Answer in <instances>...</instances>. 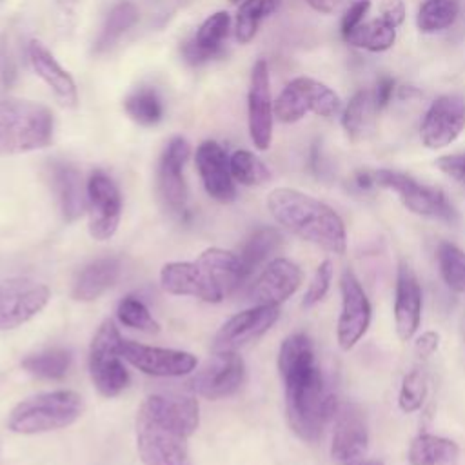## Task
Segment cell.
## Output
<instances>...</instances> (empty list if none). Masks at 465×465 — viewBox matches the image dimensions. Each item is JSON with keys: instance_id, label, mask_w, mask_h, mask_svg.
<instances>
[{"instance_id": "6da1fadb", "label": "cell", "mask_w": 465, "mask_h": 465, "mask_svg": "<svg viewBox=\"0 0 465 465\" xmlns=\"http://www.w3.org/2000/svg\"><path fill=\"white\" fill-rule=\"evenodd\" d=\"M278 371L285 387V412L292 432L303 441H316L340 405L325 387L307 334L294 332L282 341Z\"/></svg>"}, {"instance_id": "7a4b0ae2", "label": "cell", "mask_w": 465, "mask_h": 465, "mask_svg": "<svg viewBox=\"0 0 465 465\" xmlns=\"http://www.w3.org/2000/svg\"><path fill=\"white\" fill-rule=\"evenodd\" d=\"M200 423L193 396L153 394L136 414V449L143 465H191L189 438Z\"/></svg>"}, {"instance_id": "3957f363", "label": "cell", "mask_w": 465, "mask_h": 465, "mask_svg": "<svg viewBox=\"0 0 465 465\" xmlns=\"http://www.w3.org/2000/svg\"><path fill=\"white\" fill-rule=\"evenodd\" d=\"M245 280L238 254L218 247L205 249L194 262L165 263L160 271V283L165 292L211 303L232 294Z\"/></svg>"}, {"instance_id": "277c9868", "label": "cell", "mask_w": 465, "mask_h": 465, "mask_svg": "<svg viewBox=\"0 0 465 465\" xmlns=\"http://www.w3.org/2000/svg\"><path fill=\"white\" fill-rule=\"evenodd\" d=\"M272 218L292 234L329 252L343 254L347 234L343 220L327 203L291 187H278L267 196Z\"/></svg>"}, {"instance_id": "5b68a950", "label": "cell", "mask_w": 465, "mask_h": 465, "mask_svg": "<svg viewBox=\"0 0 465 465\" xmlns=\"http://www.w3.org/2000/svg\"><path fill=\"white\" fill-rule=\"evenodd\" d=\"M53 111L22 98L0 100V156L44 149L53 142Z\"/></svg>"}, {"instance_id": "8992f818", "label": "cell", "mask_w": 465, "mask_h": 465, "mask_svg": "<svg viewBox=\"0 0 465 465\" xmlns=\"http://www.w3.org/2000/svg\"><path fill=\"white\" fill-rule=\"evenodd\" d=\"M84 409V401L74 391H51L29 396L9 412L7 427L16 434H42L74 423Z\"/></svg>"}, {"instance_id": "52a82bcc", "label": "cell", "mask_w": 465, "mask_h": 465, "mask_svg": "<svg viewBox=\"0 0 465 465\" xmlns=\"http://www.w3.org/2000/svg\"><path fill=\"white\" fill-rule=\"evenodd\" d=\"M122 340L114 322L105 320L98 327L89 347V374L96 391L105 398L118 396L131 380L120 352Z\"/></svg>"}, {"instance_id": "ba28073f", "label": "cell", "mask_w": 465, "mask_h": 465, "mask_svg": "<svg viewBox=\"0 0 465 465\" xmlns=\"http://www.w3.org/2000/svg\"><path fill=\"white\" fill-rule=\"evenodd\" d=\"M374 183L378 187L389 189L398 194L400 202L414 214L441 220L447 223H454L458 220V213L449 202L447 194L432 185L421 183L414 180L411 174L392 171V169H378L372 171Z\"/></svg>"}, {"instance_id": "9c48e42d", "label": "cell", "mask_w": 465, "mask_h": 465, "mask_svg": "<svg viewBox=\"0 0 465 465\" xmlns=\"http://www.w3.org/2000/svg\"><path fill=\"white\" fill-rule=\"evenodd\" d=\"M340 109V96L329 85L309 76L292 78L274 100V116L283 124H294L307 113L332 118Z\"/></svg>"}, {"instance_id": "30bf717a", "label": "cell", "mask_w": 465, "mask_h": 465, "mask_svg": "<svg viewBox=\"0 0 465 465\" xmlns=\"http://www.w3.org/2000/svg\"><path fill=\"white\" fill-rule=\"evenodd\" d=\"M49 302L47 285L31 278L0 282V331L20 327L35 318Z\"/></svg>"}, {"instance_id": "8fae6325", "label": "cell", "mask_w": 465, "mask_h": 465, "mask_svg": "<svg viewBox=\"0 0 465 465\" xmlns=\"http://www.w3.org/2000/svg\"><path fill=\"white\" fill-rule=\"evenodd\" d=\"M87 213L89 232L94 240H109L120 223L122 196L109 174L93 171L87 180Z\"/></svg>"}, {"instance_id": "7c38bea8", "label": "cell", "mask_w": 465, "mask_h": 465, "mask_svg": "<svg viewBox=\"0 0 465 465\" xmlns=\"http://www.w3.org/2000/svg\"><path fill=\"white\" fill-rule=\"evenodd\" d=\"M245 378L242 356L234 351L214 352L205 365L191 378L189 389L207 400H220L234 394Z\"/></svg>"}, {"instance_id": "4fadbf2b", "label": "cell", "mask_w": 465, "mask_h": 465, "mask_svg": "<svg viewBox=\"0 0 465 465\" xmlns=\"http://www.w3.org/2000/svg\"><path fill=\"white\" fill-rule=\"evenodd\" d=\"M274 102L271 98L269 65L263 58L256 60L251 71L247 93V125L256 149L265 151L272 142Z\"/></svg>"}, {"instance_id": "5bb4252c", "label": "cell", "mask_w": 465, "mask_h": 465, "mask_svg": "<svg viewBox=\"0 0 465 465\" xmlns=\"http://www.w3.org/2000/svg\"><path fill=\"white\" fill-rule=\"evenodd\" d=\"M465 129V98L460 94H441L427 109L420 125L425 147L441 149L450 145Z\"/></svg>"}, {"instance_id": "9a60e30c", "label": "cell", "mask_w": 465, "mask_h": 465, "mask_svg": "<svg viewBox=\"0 0 465 465\" xmlns=\"http://www.w3.org/2000/svg\"><path fill=\"white\" fill-rule=\"evenodd\" d=\"M278 305H252L229 318L214 334L213 351H238L263 336L278 320Z\"/></svg>"}, {"instance_id": "2e32d148", "label": "cell", "mask_w": 465, "mask_h": 465, "mask_svg": "<svg viewBox=\"0 0 465 465\" xmlns=\"http://www.w3.org/2000/svg\"><path fill=\"white\" fill-rule=\"evenodd\" d=\"M120 352L127 363H131L134 369L149 376H160V378L183 376L194 371L196 367V356L191 352L151 347V345L136 343L131 340H122Z\"/></svg>"}, {"instance_id": "e0dca14e", "label": "cell", "mask_w": 465, "mask_h": 465, "mask_svg": "<svg viewBox=\"0 0 465 465\" xmlns=\"http://www.w3.org/2000/svg\"><path fill=\"white\" fill-rule=\"evenodd\" d=\"M340 291L341 312L338 318V343L343 351H349L369 329L371 303L360 280L349 269H345L341 274Z\"/></svg>"}, {"instance_id": "ac0fdd59", "label": "cell", "mask_w": 465, "mask_h": 465, "mask_svg": "<svg viewBox=\"0 0 465 465\" xmlns=\"http://www.w3.org/2000/svg\"><path fill=\"white\" fill-rule=\"evenodd\" d=\"M189 142L182 136H173L163 149L158 162V191L165 207L173 214H185L187 211V185L183 178V165L189 158Z\"/></svg>"}, {"instance_id": "d6986e66", "label": "cell", "mask_w": 465, "mask_h": 465, "mask_svg": "<svg viewBox=\"0 0 465 465\" xmlns=\"http://www.w3.org/2000/svg\"><path fill=\"white\" fill-rule=\"evenodd\" d=\"M369 447V429L361 409L354 403H343L336 411L331 456L341 465H352L363 460Z\"/></svg>"}, {"instance_id": "ffe728a7", "label": "cell", "mask_w": 465, "mask_h": 465, "mask_svg": "<svg viewBox=\"0 0 465 465\" xmlns=\"http://www.w3.org/2000/svg\"><path fill=\"white\" fill-rule=\"evenodd\" d=\"M194 162L205 193L213 200L229 203L236 198V187L231 174L229 156L218 142L203 140L196 149Z\"/></svg>"}, {"instance_id": "44dd1931", "label": "cell", "mask_w": 465, "mask_h": 465, "mask_svg": "<svg viewBox=\"0 0 465 465\" xmlns=\"http://www.w3.org/2000/svg\"><path fill=\"white\" fill-rule=\"evenodd\" d=\"M302 283V271L296 263L285 258L271 260L249 291L252 305H280Z\"/></svg>"}, {"instance_id": "7402d4cb", "label": "cell", "mask_w": 465, "mask_h": 465, "mask_svg": "<svg viewBox=\"0 0 465 465\" xmlns=\"http://www.w3.org/2000/svg\"><path fill=\"white\" fill-rule=\"evenodd\" d=\"M421 318V287L409 263L401 262L396 276V298H394V325L400 340H411Z\"/></svg>"}, {"instance_id": "603a6c76", "label": "cell", "mask_w": 465, "mask_h": 465, "mask_svg": "<svg viewBox=\"0 0 465 465\" xmlns=\"http://www.w3.org/2000/svg\"><path fill=\"white\" fill-rule=\"evenodd\" d=\"M27 56L33 71L47 84L56 100L65 107L78 105V91L73 76L56 62L53 53L40 42L31 40L27 45Z\"/></svg>"}, {"instance_id": "cb8c5ba5", "label": "cell", "mask_w": 465, "mask_h": 465, "mask_svg": "<svg viewBox=\"0 0 465 465\" xmlns=\"http://www.w3.org/2000/svg\"><path fill=\"white\" fill-rule=\"evenodd\" d=\"M231 31V16L227 11H216L207 16L196 35L183 44V56L189 64L200 65L223 53L225 40Z\"/></svg>"}, {"instance_id": "d4e9b609", "label": "cell", "mask_w": 465, "mask_h": 465, "mask_svg": "<svg viewBox=\"0 0 465 465\" xmlns=\"http://www.w3.org/2000/svg\"><path fill=\"white\" fill-rule=\"evenodd\" d=\"M47 174L65 222H74L87 207V189L82 185L80 173L65 162H51Z\"/></svg>"}, {"instance_id": "484cf974", "label": "cell", "mask_w": 465, "mask_h": 465, "mask_svg": "<svg viewBox=\"0 0 465 465\" xmlns=\"http://www.w3.org/2000/svg\"><path fill=\"white\" fill-rule=\"evenodd\" d=\"M122 265L114 256L98 258L78 271L73 280L71 294L78 302H93L113 287L120 276Z\"/></svg>"}, {"instance_id": "4316f807", "label": "cell", "mask_w": 465, "mask_h": 465, "mask_svg": "<svg viewBox=\"0 0 465 465\" xmlns=\"http://www.w3.org/2000/svg\"><path fill=\"white\" fill-rule=\"evenodd\" d=\"M411 465H460V447L443 436L420 434L409 447Z\"/></svg>"}, {"instance_id": "83f0119b", "label": "cell", "mask_w": 465, "mask_h": 465, "mask_svg": "<svg viewBox=\"0 0 465 465\" xmlns=\"http://www.w3.org/2000/svg\"><path fill=\"white\" fill-rule=\"evenodd\" d=\"M282 245V232L274 227H260L256 229L242 245L238 254L245 278H249L262 263L269 260Z\"/></svg>"}, {"instance_id": "f1b7e54d", "label": "cell", "mask_w": 465, "mask_h": 465, "mask_svg": "<svg viewBox=\"0 0 465 465\" xmlns=\"http://www.w3.org/2000/svg\"><path fill=\"white\" fill-rule=\"evenodd\" d=\"M372 91H358L352 94L349 104L341 113V125L351 140L365 138L372 129V120L376 114Z\"/></svg>"}, {"instance_id": "f546056e", "label": "cell", "mask_w": 465, "mask_h": 465, "mask_svg": "<svg viewBox=\"0 0 465 465\" xmlns=\"http://www.w3.org/2000/svg\"><path fill=\"white\" fill-rule=\"evenodd\" d=\"M394 40H396V27L381 16L369 22H361L356 29H352L345 36L347 44L365 51H372V53L387 51L389 47H392Z\"/></svg>"}, {"instance_id": "4dcf8cb0", "label": "cell", "mask_w": 465, "mask_h": 465, "mask_svg": "<svg viewBox=\"0 0 465 465\" xmlns=\"http://www.w3.org/2000/svg\"><path fill=\"white\" fill-rule=\"evenodd\" d=\"M282 0H243L234 20V36L240 44H249L258 29L260 24L271 16L278 7Z\"/></svg>"}, {"instance_id": "1f68e13d", "label": "cell", "mask_w": 465, "mask_h": 465, "mask_svg": "<svg viewBox=\"0 0 465 465\" xmlns=\"http://www.w3.org/2000/svg\"><path fill=\"white\" fill-rule=\"evenodd\" d=\"M124 109L131 120L143 127L156 125L163 116V105L158 93L147 85L136 87L129 93L124 100Z\"/></svg>"}, {"instance_id": "d6a6232c", "label": "cell", "mask_w": 465, "mask_h": 465, "mask_svg": "<svg viewBox=\"0 0 465 465\" xmlns=\"http://www.w3.org/2000/svg\"><path fill=\"white\" fill-rule=\"evenodd\" d=\"M71 361H73V356L69 351L54 347V349H45L42 352L25 356L22 360V367L36 378L60 380L67 374Z\"/></svg>"}, {"instance_id": "836d02e7", "label": "cell", "mask_w": 465, "mask_h": 465, "mask_svg": "<svg viewBox=\"0 0 465 465\" xmlns=\"http://www.w3.org/2000/svg\"><path fill=\"white\" fill-rule=\"evenodd\" d=\"M460 15V0H423L418 7L416 25L421 33H438L450 27Z\"/></svg>"}, {"instance_id": "e575fe53", "label": "cell", "mask_w": 465, "mask_h": 465, "mask_svg": "<svg viewBox=\"0 0 465 465\" xmlns=\"http://www.w3.org/2000/svg\"><path fill=\"white\" fill-rule=\"evenodd\" d=\"M138 20V9L133 2L122 0L118 2L107 15L105 24L100 31V36L96 38L94 49L98 53L107 51L127 29H131Z\"/></svg>"}, {"instance_id": "d590c367", "label": "cell", "mask_w": 465, "mask_h": 465, "mask_svg": "<svg viewBox=\"0 0 465 465\" xmlns=\"http://www.w3.org/2000/svg\"><path fill=\"white\" fill-rule=\"evenodd\" d=\"M436 260L445 285L454 292H465V251L450 242H440Z\"/></svg>"}, {"instance_id": "8d00e7d4", "label": "cell", "mask_w": 465, "mask_h": 465, "mask_svg": "<svg viewBox=\"0 0 465 465\" xmlns=\"http://www.w3.org/2000/svg\"><path fill=\"white\" fill-rule=\"evenodd\" d=\"M232 180L242 185H262L271 178L267 165L251 151L238 149L229 158Z\"/></svg>"}, {"instance_id": "74e56055", "label": "cell", "mask_w": 465, "mask_h": 465, "mask_svg": "<svg viewBox=\"0 0 465 465\" xmlns=\"http://www.w3.org/2000/svg\"><path fill=\"white\" fill-rule=\"evenodd\" d=\"M116 316L125 327L138 329L147 334H156L160 331V323L151 316L145 303L136 296L122 298L116 307Z\"/></svg>"}, {"instance_id": "f35d334b", "label": "cell", "mask_w": 465, "mask_h": 465, "mask_svg": "<svg viewBox=\"0 0 465 465\" xmlns=\"http://www.w3.org/2000/svg\"><path fill=\"white\" fill-rule=\"evenodd\" d=\"M427 391H429V381L425 372L421 369H412L401 380V387L398 394L400 409L403 412L418 411L427 398Z\"/></svg>"}, {"instance_id": "ab89813d", "label": "cell", "mask_w": 465, "mask_h": 465, "mask_svg": "<svg viewBox=\"0 0 465 465\" xmlns=\"http://www.w3.org/2000/svg\"><path fill=\"white\" fill-rule=\"evenodd\" d=\"M331 280H332V263L329 260H325L318 265V269L303 294L302 305L305 309H309V307H314L316 303H320L331 287Z\"/></svg>"}, {"instance_id": "60d3db41", "label": "cell", "mask_w": 465, "mask_h": 465, "mask_svg": "<svg viewBox=\"0 0 465 465\" xmlns=\"http://www.w3.org/2000/svg\"><path fill=\"white\" fill-rule=\"evenodd\" d=\"M369 9H371V0H356L345 9L341 22H340V31H341L343 38L363 22Z\"/></svg>"}, {"instance_id": "b9f144b4", "label": "cell", "mask_w": 465, "mask_h": 465, "mask_svg": "<svg viewBox=\"0 0 465 465\" xmlns=\"http://www.w3.org/2000/svg\"><path fill=\"white\" fill-rule=\"evenodd\" d=\"M436 165L441 173L456 180L460 185L465 187V153L445 154L436 160Z\"/></svg>"}, {"instance_id": "7bdbcfd3", "label": "cell", "mask_w": 465, "mask_h": 465, "mask_svg": "<svg viewBox=\"0 0 465 465\" xmlns=\"http://www.w3.org/2000/svg\"><path fill=\"white\" fill-rule=\"evenodd\" d=\"M394 85H396V82H394L392 76L383 74V76L378 78V82L372 89V100H374V107H376L378 113L389 105V102L392 98V93L396 89Z\"/></svg>"}, {"instance_id": "ee69618b", "label": "cell", "mask_w": 465, "mask_h": 465, "mask_svg": "<svg viewBox=\"0 0 465 465\" xmlns=\"http://www.w3.org/2000/svg\"><path fill=\"white\" fill-rule=\"evenodd\" d=\"M380 16L398 27L405 20V5L401 0H383L380 4Z\"/></svg>"}, {"instance_id": "f6af8a7d", "label": "cell", "mask_w": 465, "mask_h": 465, "mask_svg": "<svg viewBox=\"0 0 465 465\" xmlns=\"http://www.w3.org/2000/svg\"><path fill=\"white\" fill-rule=\"evenodd\" d=\"M438 345H440V334L434 332V331H427V332H423V334L418 338V341H416V352H418L420 356L427 358V356H430V354L436 352Z\"/></svg>"}, {"instance_id": "bcb514c9", "label": "cell", "mask_w": 465, "mask_h": 465, "mask_svg": "<svg viewBox=\"0 0 465 465\" xmlns=\"http://www.w3.org/2000/svg\"><path fill=\"white\" fill-rule=\"evenodd\" d=\"M305 4L322 15H329L338 7L340 0H305Z\"/></svg>"}, {"instance_id": "7dc6e473", "label": "cell", "mask_w": 465, "mask_h": 465, "mask_svg": "<svg viewBox=\"0 0 465 465\" xmlns=\"http://www.w3.org/2000/svg\"><path fill=\"white\" fill-rule=\"evenodd\" d=\"M354 185H356L358 189H361V191H367V189L374 187V185H376V183H374V174H372L371 171H358V173L354 174Z\"/></svg>"}, {"instance_id": "c3c4849f", "label": "cell", "mask_w": 465, "mask_h": 465, "mask_svg": "<svg viewBox=\"0 0 465 465\" xmlns=\"http://www.w3.org/2000/svg\"><path fill=\"white\" fill-rule=\"evenodd\" d=\"M352 465H383V463L378 461V460H360V461H356Z\"/></svg>"}, {"instance_id": "681fc988", "label": "cell", "mask_w": 465, "mask_h": 465, "mask_svg": "<svg viewBox=\"0 0 465 465\" xmlns=\"http://www.w3.org/2000/svg\"><path fill=\"white\" fill-rule=\"evenodd\" d=\"M463 338H465V318H463Z\"/></svg>"}, {"instance_id": "f907efd6", "label": "cell", "mask_w": 465, "mask_h": 465, "mask_svg": "<svg viewBox=\"0 0 465 465\" xmlns=\"http://www.w3.org/2000/svg\"><path fill=\"white\" fill-rule=\"evenodd\" d=\"M231 2H232V4H238V2H240V0H231Z\"/></svg>"}]
</instances>
